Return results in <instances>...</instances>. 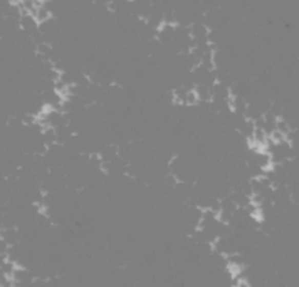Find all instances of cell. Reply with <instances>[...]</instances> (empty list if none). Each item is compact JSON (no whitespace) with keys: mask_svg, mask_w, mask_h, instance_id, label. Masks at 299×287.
<instances>
[{"mask_svg":"<svg viewBox=\"0 0 299 287\" xmlns=\"http://www.w3.org/2000/svg\"><path fill=\"white\" fill-rule=\"evenodd\" d=\"M2 242L7 243L9 247L19 245V242H21V232L17 230L15 227H5L2 230Z\"/></svg>","mask_w":299,"mask_h":287,"instance_id":"6da1fadb","label":"cell"},{"mask_svg":"<svg viewBox=\"0 0 299 287\" xmlns=\"http://www.w3.org/2000/svg\"><path fill=\"white\" fill-rule=\"evenodd\" d=\"M17 267H19V264H15L14 260H10V259H2V276L14 279V274H15V271H17Z\"/></svg>","mask_w":299,"mask_h":287,"instance_id":"7a4b0ae2","label":"cell"},{"mask_svg":"<svg viewBox=\"0 0 299 287\" xmlns=\"http://www.w3.org/2000/svg\"><path fill=\"white\" fill-rule=\"evenodd\" d=\"M234 287H251V285L247 284V280H241V282L237 284V285H234Z\"/></svg>","mask_w":299,"mask_h":287,"instance_id":"3957f363","label":"cell"}]
</instances>
